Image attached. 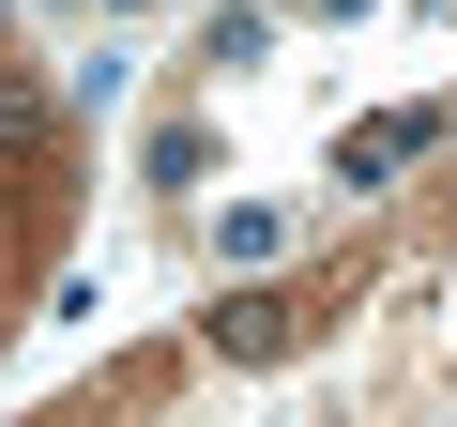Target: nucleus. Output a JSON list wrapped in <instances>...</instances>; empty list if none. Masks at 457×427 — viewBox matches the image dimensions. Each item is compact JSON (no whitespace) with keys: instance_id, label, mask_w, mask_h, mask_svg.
<instances>
[{"instance_id":"1","label":"nucleus","mask_w":457,"mask_h":427,"mask_svg":"<svg viewBox=\"0 0 457 427\" xmlns=\"http://www.w3.org/2000/svg\"><path fill=\"white\" fill-rule=\"evenodd\" d=\"M336 306V275H290V290H245V306H213V351H305Z\"/></svg>"},{"instance_id":"2","label":"nucleus","mask_w":457,"mask_h":427,"mask_svg":"<svg viewBox=\"0 0 457 427\" xmlns=\"http://www.w3.org/2000/svg\"><path fill=\"white\" fill-rule=\"evenodd\" d=\"M427 138H442V107H396V122H366V138H351V153H336V168H351V183H366V168H396V153H427Z\"/></svg>"}]
</instances>
